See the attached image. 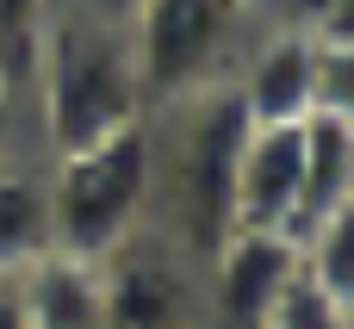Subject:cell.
Here are the masks:
<instances>
[{"label": "cell", "mask_w": 354, "mask_h": 329, "mask_svg": "<svg viewBox=\"0 0 354 329\" xmlns=\"http://www.w3.org/2000/svg\"><path fill=\"white\" fill-rule=\"evenodd\" d=\"M299 131H305V187H299L292 243H299L317 218H330L336 205H348V199H354V124L311 112Z\"/></svg>", "instance_id": "cell-10"}, {"label": "cell", "mask_w": 354, "mask_h": 329, "mask_svg": "<svg viewBox=\"0 0 354 329\" xmlns=\"http://www.w3.org/2000/svg\"><path fill=\"white\" fill-rule=\"evenodd\" d=\"M299 267L305 280L336 299V305H354V199L336 205L330 218H317L305 236H299Z\"/></svg>", "instance_id": "cell-12"}, {"label": "cell", "mask_w": 354, "mask_h": 329, "mask_svg": "<svg viewBox=\"0 0 354 329\" xmlns=\"http://www.w3.org/2000/svg\"><path fill=\"white\" fill-rule=\"evenodd\" d=\"M31 93H37V137H44L50 156L93 149V143L118 137L124 124L149 118L124 25H106L81 6L68 19L50 12Z\"/></svg>", "instance_id": "cell-1"}, {"label": "cell", "mask_w": 354, "mask_h": 329, "mask_svg": "<svg viewBox=\"0 0 354 329\" xmlns=\"http://www.w3.org/2000/svg\"><path fill=\"white\" fill-rule=\"evenodd\" d=\"M311 68H317V37L292 19H261V31L243 44L230 87L255 124H305L311 118Z\"/></svg>", "instance_id": "cell-5"}, {"label": "cell", "mask_w": 354, "mask_h": 329, "mask_svg": "<svg viewBox=\"0 0 354 329\" xmlns=\"http://www.w3.org/2000/svg\"><path fill=\"white\" fill-rule=\"evenodd\" d=\"M305 187V131L299 124H249L236 193H230V230H286L299 218Z\"/></svg>", "instance_id": "cell-7"}, {"label": "cell", "mask_w": 354, "mask_h": 329, "mask_svg": "<svg viewBox=\"0 0 354 329\" xmlns=\"http://www.w3.org/2000/svg\"><path fill=\"white\" fill-rule=\"evenodd\" d=\"M212 311L218 329H261L299 274V243L286 230H230L212 255Z\"/></svg>", "instance_id": "cell-6"}, {"label": "cell", "mask_w": 354, "mask_h": 329, "mask_svg": "<svg viewBox=\"0 0 354 329\" xmlns=\"http://www.w3.org/2000/svg\"><path fill=\"white\" fill-rule=\"evenodd\" d=\"M31 329H100L106 323V261L50 249L19 280H6Z\"/></svg>", "instance_id": "cell-9"}, {"label": "cell", "mask_w": 354, "mask_h": 329, "mask_svg": "<svg viewBox=\"0 0 354 329\" xmlns=\"http://www.w3.org/2000/svg\"><path fill=\"white\" fill-rule=\"evenodd\" d=\"M50 249H56V230H50V187H44V174L0 156V280H19Z\"/></svg>", "instance_id": "cell-11"}, {"label": "cell", "mask_w": 354, "mask_h": 329, "mask_svg": "<svg viewBox=\"0 0 354 329\" xmlns=\"http://www.w3.org/2000/svg\"><path fill=\"white\" fill-rule=\"evenodd\" d=\"M311 37H324V44H354V0L324 6V12L311 19Z\"/></svg>", "instance_id": "cell-16"}, {"label": "cell", "mask_w": 354, "mask_h": 329, "mask_svg": "<svg viewBox=\"0 0 354 329\" xmlns=\"http://www.w3.org/2000/svg\"><path fill=\"white\" fill-rule=\"evenodd\" d=\"M12 106H19V87L0 75V156H6V143H12Z\"/></svg>", "instance_id": "cell-18"}, {"label": "cell", "mask_w": 354, "mask_h": 329, "mask_svg": "<svg viewBox=\"0 0 354 329\" xmlns=\"http://www.w3.org/2000/svg\"><path fill=\"white\" fill-rule=\"evenodd\" d=\"M156 124H124L118 137L75 149V156H50L44 187H50V230L62 255L81 261H112L124 243L143 236L149 218V193H156Z\"/></svg>", "instance_id": "cell-2"}, {"label": "cell", "mask_w": 354, "mask_h": 329, "mask_svg": "<svg viewBox=\"0 0 354 329\" xmlns=\"http://www.w3.org/2000/svg\"><path fill=\"white\" fill-rule=\"evenodd\" d=\"M342 329H354V305H342Z\"/></svg>", "instance_id": "cell-22"}, {"label": "cell", "mask_w": 354, "mask_h": 329, "mask_svg": "<svg viewBox=\"0 0 354 329\" xmlns=\"http://www.w3.org/2000/svg\"><path fill=\"white\" fill-rule=\"evenodd\" d=\"M249 25L255 19L236 0H143L124 19V37H131V62L149 112L230 81L243 62Z\"/></svg>", "instance_id": "cell-3"}, {"label": "cell", "mask_w": 354, "mask_h": 329, "mask_svg": "<svg viewBox=\"0 0 354 329\" xmlns=\"http://www.w3.org/2000/svg\"><path fill=\"white\" fill-rule=\"evenodd\" d=\"M311 112L354 124V44L317 37V68H311Z\"/></svg>", "instance_id": "cell-14"}, {"label": "cell", "mask_w": 354, "mask_h": 329, "mask_svg": "<svg viewBox=\"0 0 354 329\" xmlns=\"http://www.w3.org/2000/svg\"><path fill=\"white\" fill-rule=\"evenodd\" d=\"M100 329H193V286L174 255L124 243L106 261V323Z\"/></svg>", "instance_id": "cell-8"}, {"label": "cell", "mask_w": 354, "mask_h": 329, "mask_svg": "<svg viewBox=\"0 0 354 329\" xmlns=\"http://www.w3.org/2000/svg\"><path fill=\"white\" fill-rule=\"evenodd\" d=\"M44 25H50V0H0V75L12 87H31Z\"/></svg>", "instance_id": "cell-13"}, {"label": "cell", "mask_w": 354, "mask_h": 329, "mask_svg": "<svg viewBox=\"0 0 354 329\" xmlns=\"http://www.w3.org/2000/svg\"><path fill=\"white\" fill-rule=\"evenodd\" d=\"M236 6H243L249 19H280V12H286V0H236Z\"/></svg>", "instance_id": "cell-21"}, {"label": "cell", "mask_w": 354, "mask_h": 329, "mask_svg": "<svg viewBox=\"0 0 354 329\" xmlns=\"http://www.w3.org/2000/svg\"><path fill=\"white\" fill-rule=\"evenodd\" d=\"M0 329H31L25 323V311H19V299H12V286L0 280Z\"/></svg>", "instance_id": "cell-20"}, {"label": "cell", "mask_w": 354, "mask_h": 329, "mask_svg": "<svg viewBox=\"0 0 354 329\" xmlns=\"http://www.w3.org/2000/svg\"><path fill=\"white\" fill-rule=\"evenodd\" d=\"M75 6H81V12H93V19H106V25H124L143 0H75Z\"/></svg>", "instance_id": "cell-17"}, {"label": "cell", "mask_w": 354, "mask_h": 329, "mask_svg": "<svg viewBox=\"0 0 354 329\" xmlns=\"http://www.w3.org/2000/svg\"><path fill=\"white\" fill-rule=\"evenodd\" d=\"M324 6H336V0H286V12H280V19H292V25H305V31H311V19H317Z\"/></svg>", "instance_id": "cell-19"}, {"label": "cell", "mask_w": 354, "mask_h": 329, "mask_svg": "<svg viewBox=\"0 0 354 329\" xmlns=\"http://www.w3.org/2000/svg\"><path fill=\"white\" fill-rule=\"evenodd\" d=\"M261 329H342V305L336 299H324L311 280H305V267L286 280V292H280V305L268 311V323Z\"/></svg>", "instance_id": "cell-15"}, {"label": "cell", "mask_w": 354, "mask_h": 329, "mask_svg": "<svg viewBox=\"0 0 354 329\" xmlns=\"http://www.w3.org/2000/svg\"><path fill=\"white\" fill-rule=\"evenodd\" d=\"M249 112L230 81L180 100V143H174V205L180 230L199 255H212L230 236V193H236V162L249 143Z\"/></svg>", "instance_id": "cell-4"}]
</instances>
